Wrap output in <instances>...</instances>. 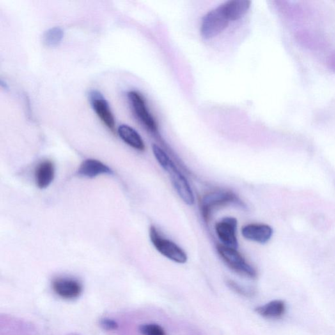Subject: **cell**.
Returning <instances> with one entry per match:
<instances>
[{"label":"cell","instance_id":"16","mask_svg":"<svg viewBox=\"0 0 335 335\" xmlns=\"http://www.w3.org/2000/svg\"><path fill=\"white\" fill-rule=\"evenodd\" d=\"M63 38V30L60 27H53L45 32L43 36V41L47 47H54L61 43Z\"/></svg>","mask_w":335,"mask_h":335},{"label":"cell","instance_id":"5","mask_svg":"<svg viewBox=\"0 0 335 335\" xmlns=\"http://www.w3.org/2000/svg\"><path fill=\"white\" fill-rule=\"evenodd\" d=\"M229 20L221 6L206 14L202 20L201 34L208 40L221 34L228 26Z\"/></svg>","mask_w":335,"mask_h":335},{"label":"cell","instance_id":"1","mask_svg":"<svg viewBox=\"0 0 335 335\" xmlns=\"http://www.w3.org/2000/svg\"><path fill=\"white\" fill-rule=\"evenodd\" d=\"M152 150L160 166L169 174L172 185L179 197L187 205H193L195 201L193 192L184 175L172 161L169 155L159 146L153 144Z\"/></svg>","mask_w":335,"mask_h":335},{"label":"cell","instance_id":"11","mask_svg":"<svg viewBox=\"0 0 335 335\" xmlns=\"http://www.w3.org/2000/svg\"><path fill=\"white\" fill-rule=\"evenodd\" d=\"M78 174L86 178H93L103 174H113L111 169L96 159H87L82 162Z\"/></svg>","mask_w":335,"mask_h":335},{"label":"cell","instance_id":"10","mask_svg":"<svg viewBox=\"0 0 335 335\" xmlns=\"http://www.w3.org/2000/svg\"><path fill=\"white\" fill-rule=\"evenodd\" d=\"M241 233L245 239L259 244H266L271 238L273 230L268 225L250 224L242 227Z\"/></svg>","mask_w":335,"mask_h":335},{"label":"cell","instance_id":"2","mask_svg":"<svg viewBox=\"0 0 335 335\" xmlns=\"http://www.w3.org/2000/svg\"><path fill=\"white\" fill-rule=\"evenodd\" d=\"M231 204L244 206V204L235 192L229 190H218L204 195L200 203L201 214L206 222H208L213 211L217 208Z\"/></svg>","mask_w":335,"mask_h":335},{"label":"cell","instance_id":"12","mask_svg":"<svg viewBox=\"0 0 335 335\" xmlns=\"http://www.w3.org/2000/svg\"><path fill=\"white\" fill-rule=\"evenodd\" d=\"M251 4L252 2L250 1L234 0L226 2L221 5V7L229 21H235L244 17L248 11Z\"/></svg>","mask_w":335,"mask_h":335},{"label":"cell","instance_id":"18","mask_svg":"<svg viewBox=\"0 0 335 335\" xmlns=\"http://www.w3.org/2000/svg\"><path fill=\"white\" fill-rule=\"evenodd\" d=\"M227 286L238 294L245 296V297H252L254 293V291L250 289L245 288L234 281H227Z\"/></svg>","mask_w":335,"mask_h":335},{"label":"cell","instance_id":"14","mask_svg":"<svg viewBox=\"0 0 335 335\" xmlns=\"http://www.w3.org/2000/svg\"><path fill=\"white\" fill-rule=\"evenodd\" d=\"M118 132L121 138L128 146L138 151L145 150L143 139L134 128L127 125H122L119 126Z\"/></svg>","mask_w":335,"mask_h":335},{"label":"cell","instance_id":"6","mask_svg":"<svg viewBox=\"0 0 335 335\" xmlns=\"http://www.w3.org/2000/svg\"><path fill=\"white\" fill-rule=\"evenodd\" d=\"M238 221L235 217H226L216 222L215 233L221 244L231 248L238 249Z\"/></svg>","mask_w":335,"mask_h":335},{"label":"cell","instance_id":"3","mask_svg":"<svg viewBox=\"0 0 335 335\" xmlns=\"http://www.w3.org/2000/svg\"><path fill=\"white\" fill-rule=\"evenodd\" d=\"M150 237L153 246L165 258L176 263L184 264L187 262V255L184 250L176 243L164 237L155 226L150 227Z\"/></svg>","mask_w":335,"mask_h":335},{"label":"cell","instance_id":"17","mask_svg":"<svg viewBox=\"0 0 335 335\" xmlns=\"http://www.w3.org/2000/svg\"><path fill=\"white\" fill-rule=\"evenodd\" d=\"M139 331L143 335H165L163 328L155 323H147L141 325Z\"/></svg>","mask_w":335,"mask_h":335},{"label":"cell","instance_id":"7","mask_svg":"<svg viewBox=\"0 0 335 335\" xmlns=\"http://www.w3.org/2000/svg\"><path fill=\"white\" fill-rule=\"evenodd\" d=\"M128 98L137 119L151 132H157V123L149 111L143 96L137 92L132 91L128 93Z\"/></svg>","mask_w":335,"mask_h":335},{"label":"cell","instance_id":"9","mask_svg":"<svg viewBox=\"0 0 335 335\" xmlns=\"http://www.w3.org/2000/svg\"><path fill=\"white\" fill-rule=\"evenodd\" d=\"M52 289L62 299L73 300L82 294V286L77 280L70 277H58L52 282Z\"/></svg>","mask_w":335,"mask_h":335},{"label":"cell","instance_id":"4","mask_svg":"<svg viewBox=\"0 0 335 335\" xmlns=\"http://www.w3.org/2000/svg\"><path fill=\"white\" fill-rule=\"evenodd\" d=\"M217 250L224 262L233 271L249 278H255L257 276L256 270L247 262L237 249L219 244Z\"/></svg>","mask_w":335,"mask_h":335},{"label":"cell","instance_id":"19","mask_svg":"<svg viewBox=\"0 0 335 335\" xmlns=\"http://www.w3.org/2000/svg\"><path fill=\"white\" fill-rule=\"evenodd\" d=\"M100 326L107 331H115L119 329L118 323L109 318H103L100 320Z\"/></svg>","mask_w":335,"mask_h":335},{"label":"cell","instance_id":"15","mask_svg":"<svg viewBox=\"0 0 335 335\" xmlns=\"http://www.w3.org/2000/svg\"><path fill=\"white\" fill-rule=\"evenodd\" d=\"M286 305L281 300H275L268 303L257 307L255 309L256 313L262 317L267 319H276L281 317L285 313Z\"/></svg>","mask_w":335,"mask_h":335},{"label":"cell","instance_id":"8","mask_svg":"<svg viewBox=\"0 0 335 335\" xmlns=\"http://www.w3.org/2000/svg\"><path fill=\"white\" fill-rule=\"evenodd\" d=\"M89 100L98 118L109 130L114 131L116 121L109 103L99 91L93 90L89 94Z\"/></svg>","mask_w":335,"mask_h":335},{"label":"cell","instance_id":"13","mask_svg":"<svg viewBox=\"0 0 335 335\" xmlns=\"http://www.w3.org/2000/svg\"><path fill=\"white\" fill-rule=\"evenodd\" d=\"M36 184L40 189H45L50 185L54 178V166L50 160L41 162L37 167L36 174Z\"/></svg>","mask_w":335,"mask_h":335}]
</instances>
